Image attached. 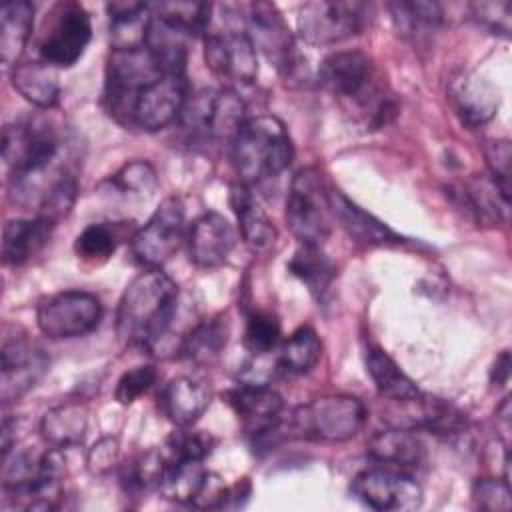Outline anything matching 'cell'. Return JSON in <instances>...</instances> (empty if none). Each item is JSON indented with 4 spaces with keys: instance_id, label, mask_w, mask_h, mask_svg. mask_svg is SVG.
<instances>
[{
    "instance_id": "cell-9",
    "label": "cell",
    "mask_w": 512,
    "mask_h": 512,
    "mask_svg": "<svg viewBox=\"0 0 512 512\" xmlns=\"http://www.w3.org/2000/svg\"><path fill=\"white\" fill-rule=\"evenodd\" d=\"M92 40V20L78 2H58L44 20L36 54L52 68L74 66Z\"/></svg>"
},
{
    "instance_id": "cell-11",
    "label": "cell",
    "mask_w": 512,
    "mask_h": 512,
    "mask_svg": "<svg viewBox=\"0 0 512 512\" xmlns=\"http://www.w3.org/2000/svg\"><path fill=\"white\" fill-rule=\"evenodd\" d=\"M186 232L184 204L178 196H168L152 212L148 222L130 236L134 260L146 270H160L180 248Z\"/></svg>"
},
{
    "instance_id": "cell-39",
    "label": "cell",
    "mask_w": 512,
    "mask_h": 512,
    "mask_svg": "<svg viewBox=\"0 0 512 512\" xmlns=\"http://www.w3.org/2000/svg\"><path fill=\"white\" fill-rule=\"evenodd\" d=\"M164 466H166L164 452H158V450L142 452L120 468V482L124 490L130 494H140L152 486L158 488Z\"/></svg>"
},
{
    "instance_id": "cell-47",
    "label": "cell",
    "mask_w": 512,
    "mask_h": 512,
    "mask_svg": "<svg viewBox=\"0 0 512 512\" xmlns=\"http://www.w3.org/2000/svg\"><path fill=\"white\" fill-rule=\"evenodd\" d=\"M486 160L490 168V176L504 188L510 190V142L508 140H492L488 142L486 150Z\"/></svg>"
},
{
    "instance_id": "cell-6",
    "label": "cell",
    "mask_w": 512,
    "mask_h": 512,
    "mask_svg": "<svg viewBox=\"0 0 512 512\" xmlns=\"http://www.w3.org/2000/svg\"><path fill=\"white\" fill-rule=\"evenodd\" d=\"M320 84L338 98L354 100L370 112V124L382 126L394 114L392 104L374 90V64L360 50L328 54L318 68Z\"/></svg>"
},
{
    "instance_id": "cell-34",
    "label": "cell",
    "mask_w": 512,
    "mask_h": 512,
    "mask_svg": "<svg viewBox=\"0 0 512 512\" xmlns=\"http://www.w3.org/2000/svg\"><path fill=\"white\" fill-rule=\"evenodd\" d=\"M206 476H208V470L204 468L202 462L172 460L166 456V466L158 482V490L168 500L194 506L206 482Z\"/></svg>"
},
{
    "instance_id": "cell-23",
    "label": "cell",
    "mask_w": 512,
    "mask_h": 512,
    "mask_svg": "<svg viewBox=\"0 0 512 512\" xmlns=\"http://www.w3.org/2000/svg\"><path fill=\"white\" fill-rule=\"evenodd\" d=\"M450 98L460 122L468 128H480L490 122L500 106L498 88L474 72L460 74L452 82Z\"/></svg>"
},
{
    "instance_id": "cell-7",
    "label": "cell",
    "mask_w": 512,
    "mask_h": 512,
    "mask_svg": "<svg viewBox=\"0 0 512 512\" xmlns=\"http://www.w3.org/2000/svg\"><path fill=\"white\" fill-rule=\"evenodd\" d=\"M166 72L176 70L166 68L146 46L136 50H112L106 62L102 92V104L108 116L128 128L138 94Z\"/></svg>"
},
{
    "instance_id": "cell-24",
    "label": "cell",
    "mask_w": 512,
    "mask_h": 512,
    "mask_svg": "<svg viewBox=\"0 0 512 512\" xmlns=\"http://www.w3.org/2000/svg\"><path fill=\"white\" fill-rule=\"evenodd\" d=\"M228 202L238 220V230L244 244L254 252H268L278 238V230L254 198L252 190L244 182L230 186Z\"/></svg>"
},
{
    "instance_id": "cell-36",
    "label": "cell",
    "mask_w": 512,
    "mask_h": 512,
    "mask_svg": "<svg viewBox=\"0 0 512 512\" xmlns=\"http://www.w3.org/2000/svg\"><path fill=\"white\" fill-rule=\"evenodd\" d=\"M322 356V342L314 328L300 326L278 350V366L288 374H308Z\"/></svg>"
},
{
    "instance_id": "cell-33",
    "label": "cell",
    "mask_w": 512,
    "mask_h": 512,
    "mask_svg": "<svg viewBox=\"0 0 512 512\" xmlns=\"http://www.w3.org/2000/svg\"><path fill=\"white\" fill-rule=\"evenodd\" d=\"M12 86L34 106L50 110L60 100V84L56 76V68L34 60V62H18L10 72Z\"/></svg>"
},
{
    "instance_id": "cell-3",
    "label": "cell",
    "mask_w": 512,
    "mask_h": 512,
    "mask_svg": "<svg viewBox=\"0 0 512 512\" xmlns=\"http://www.w3.org/2000/svg\"><path fill=\"white\" fill-rule=\"evenodd\" d=\"M292 158V138L284 122L272 114L248 118L230 144L232 166L248 186L280 176Z\"/></svg>"
},
{
    "instance_id": "cell-15",
    "label": "cell",
    "mask_w": 512,
    "mask_h": 512,
    "mask_svg": "<svg viewBox=\"0 0 512 512\" xmlns=\"http://www.w3.org/2000/svg\"><path fill=\"white\" fill-rule=\"evenodd\" d=\"M352 496L364 506L380 512H408L422 506V486L396 468H368L358 472L350 484Z\"/></svg>"
},
{
    "instance_id": "cell-21",
    "label": "cell",
    "mask_w": 512,
    "mask_h": 512,
    "mask_svg": "<svg viewBox=\"0 0 512 512\" xmlns=\"http://www.w3.org/2000/svg\"><path fill=\"white\" fill-rule=\"evenodd\" d=\"M330 204L334 222L358 244L362 246H398L404 244L406 238L392 230L386 222L370 214L368 210L360 208L352 202L342 190L330 188Z\"/></svg>"
},
{
    "instance_id": "cell-5",
    "label": "cell",
    "mask_w": 512,
    "mask_h": 512,
    "mask_svg": "<svg viewBox=\"0 0 512 512\" xmlns=\"http://www.w3.org/2000/svg\"><path fill=\"white\" fill-rule=\"evenodd\" d=\"M246 120L244 100L236 90L222 88L190 94L176 122L190 144L230 146Z\"/></svg>"
},
{
    "instance_id": "cell-29",
    "label": "cell",
    "mask_w": 512,
    "mask_h": 512,
    "mask_svg": "<svg viewBox=\"0 0 512 512\" xmlns=\"http://www.w3.org/2000/svg\"><path fill=\"white\" fill-rule=\"evenodd\" d=\"M286 266L318 302L326 298L336 280V264L320 244H298Z\"/></svg>"
},
{
    "instance_id": "cell-19",
    "label": "cell",
    "mask_w": 512,
    "mask_h": 512,
    "mask_svg": "<svg viewBox=\"0 0 512 512\" xmlns=\"http://www.w3.org/2000/svg\"><path fill=\"white\" fill-rule=\"evenodd\" d=\"M396 404H400V416L390 422L392 426L412 432L426 430L438 436H454L466 428V414L444 398L420 392Z\"/></svg>"
},
{
    "instance_id": "cell-45",
    "label": "cell",
    "mask_w": 512,
    "mask_h": 512,
    "mask_svg": "<svg viewBox=\"0 0 512 512\" xmlns=\"http://www.w3.org/2000/svg\"><path fill=\"white\" fill-rule=\"evenodd\" d=\"M472 500L482 510H510L512 492L506 478H478L472 486Z\"/></svg>"
},
{
    "instance_id": "cell-13",
    "label": "cell",
    "mask_w": 512,
    "mask_h": 512,
    "mask_svg": "<svg viewBox=\"0 0 512 512\" xmlns=\"http://www.w3.org/2000/svg\"><path fill=\"white\" fill-rule=\"evenodd\" d=\"M246 34L256 52H262L284 78L294 80L298 76L302 70V56L296 48L294 34L276 4L252 2L246 14Z\"/></svg>"
},
{
    "instance_id": "cell-49",
    "label": "cell",
    "mask_w": 512,
    "mask_h": 512,
    "mask_svg": "<svg viewBox=\"0 0 512 512\" xmlns=\"http://www.w3.org/2000/svg\"><path fill=\"white\" fill-rule=\"evenodd\" d=\"M508 378H510V352L504 350L496 358V362L490 370V384L492 386H504L508 382Z\"/></svg>"
},
{
    "instance_id": "cell-10",
    "label": "cell",
    "mask_w": 512,
    "mask_h": 512,
    "mask_svg": "<svg viewBox=\"0 0 512 512\" xmlns=\"http://www.w3.org/2000/svg\"><path fill=\"white\" fill-rule=\"evenodd\" d=\"M370 16V6L356 0H314L298 10V34L310 46H332L358 36Z\"/></svg>"
},
{
    "instance_id": "cell-38",
    "label": "cell",
    "mask_w": 512,
    "mask_h": 512,
    "mask_svg": "<svg viewBox=\"0 0 512 512\" xmlns=\"http://www.w3.org/2000/svg\"><path fill=\"white\" fill-rule=\"evenodd\" d=\"M120 244V230L114 222H92L88 224L74 242V252L86 262L108 260Z\"/></svg>"
},
{
    "instance_id": "cell-44",
    "label": "cell",
    "mask_w": 512,
    "mask_h": 512,
    "mask_svg": "<svg viewBox=\"0 0 512 512\" xmlns=\"http://www.w3.org/2000/svg\"><path fill=\"white\" fill-rule=\"evenodd\" d=\"M158 378V370L152 364H142L126 370L114 388V398L120 404H132L136 398H140L144 392H148Z\"/></svg>"
},
{
    "instance_id": "cell-40",
    "label": "cell",
    "mask_w": 512,
    "mask_h": 512,
    "mask_svg": "<svg viewBox=\"0 0 512 512\" xmlns=\"http://www.w3.org/2000/svg\"><path fill=\"white\" fill-rule=\"evenodd\" d=\"M388 10L404 36H412L420 28H436L444 20V10L438 2H390Z\"/></svg>"
},
{
    "instance_id": "cell-50",
    "label": "cell",
    "mask_w": 512,
    "mask_h": 512,
    "mask_svg": "<svg viewBox=\"0 0 512 512\" xmlns=\"http://www.w3.org/2000/svg\"><path fill=\"white\" fill-rule=\"evenodd\" d=\"M16 428H18V420L16 418H12V416H4L2 418V432H0V438H2V458L6 456V454H10V450H12V438H14V432H16Z\"/></svg>"
},
{
    "instance_id": "cell-26",
    "label": "cell",
    "mask_w": 512,
    "mask_h": 512,
    "mask_svg": "<svg viewBox=\"0 0 512 512\" xmlns=\"http://www.w3.org/2000/svg\"><path fill=\"white\" fill-rule=\"evenodd\" d=\"M366 454L386 466V468H396V470H408L416 468L422 464L426 450L416 432L390 426L388 430L376 432L368 444H366Z\"/></svg>"
},
{
    "instance_id": "cell-43",
    "label": "cell",
    "mask_w": 512,
    "mask_h": 512,
    "mask_svg": "<svg viewBox=\"0 0 512 512\" xmlns=\"http://www.w3.org/2000/svg\"><path fill=\"white\" fill-rule=\"evenodd\" d=\"M216 440L204 430H192L190 426H178L166 440V456L172 460H196L204 462L210 456Z\"/></svg>"
},
{
    "instance_id": "cell-28",
    "label": "cell",
    "mask_w": 512,
    "mask_h": 512,
    "mask_svg": "<svg viewBox=\"0 0 512 512\" xmlns=\"http://www.w3.org/2000/svg\"><path fill=\"white\" fill-rule=\"evenodd\" d=\"M110 18V46L112 50H136L146 44L152 24V8L146 2L122 0L106 4Z\"/></svg>"
},
{
    "instance_id": "cell-25",
    "label": "cell",
    "mask_w": 512,
    "mask_h": 512,
    "mask_svg": "<svg viewBox=\"0 0 512 512\" xmlns=\"http://www.w3.org/2000/svg\"><path fill=\"white\" fill-rule=\"evenodd\" d=\"M160 412L178 428L194 426L210 404L208 386L192 376H176L158 394Z\"/></svg>"
},
{
    "instance_id": "cell-32",
    "label": "cell",
    "mask_w": 512,
    "mask_h": 512,
    "mask_svg": "<svg viewBox=\"0 0 512 512\" xmlns=\"http://www.w3.org/2000/svg\"><path fill=\"white\" fill-rule=\"evenodd\" d=\"M88 428V408L82 402H64L50 408L40 422L42 438L54 448L78 446Z\"/></svg>"
},
{
    "instance_id": "cell-27",
    "label": "cell",
    "mask_w": 512,
    "mask_h": 512,
    "mask_svg": "<svg viewBox=\"0 0 512 512\" xmlns=\"http://www.w3.org/2000/svg\"><path fill=\"white\" fill-rule=\"evenodd\" d=\"M54 224L34 218H12L4 224L2 234V260L6 266H22L34 258L50 240Z\"/></svg>"
},
{
    "instance_id": "cell-4",
    "label": "cell",
    "mask_w": 512,
    "mask_h": 512,
    "mask_svg": "<svg viewBox=\"0 0 512 512\" xmlns=\"http://www.w3.org/2000/svg\"><path fill=\"white\" fill-rule=\"evenodd\" d=\"M366 422V406L350 394H324L296 406L282 428L286 436L308 442H346Z\"/></svg>"
},
{
    "instance_id": "cell-18",
    "label": "cell",
    "mask_w": 512,
    "mask_h": 512,
    "mask_svg": "<svg viewBox=\"0 0 512 512\" xmlns=\"http://www.w3.org/2000/svg\"><path fill=\"white\" fill-rule=\"evenodd\" d=\"M188 76L182 72H166L148 84L134 100L128 128L158 132L174 124L188 100Z\"/></svg>"
},
{
    "instance_id": "cell-42",
    "label": "cell",
    "mask_w": 512,
    "mask_h": 512,
    "mask_svg": "<svg viewBox=\"0 0 512 512\" xmlns=\"http://www.w3.org/2000/svg\"><path fill=\"white\" fill-rule=\"evenodd\" d=\"M76 196H78V182H76L74 172H68L62 178H58L44 192V196L38 202L36 216H40V218L52 222L54 226H58V222L64 220L70 214V210L76 202Z\"/></svg>"
},
{
    "instance_id": "cell-20",
    "label": "cell",
    "mask_w": 512,
    "mask_h": 512,
    "mask_svg": "<svg viewBox=\"0 0 512 512\" xmlns=\"http://www.w3.org/2000/svg\"><path fill=\"white\" fill-rule=\"evenodd\" d=\"M238 242L234 226L220 212L200 214L188 230L190 262L198 268L222 266Z\"/></svg>"
},
{
    "instance_id": "cell-48",
    "label": "cell",
    "mask_w": 512,
    "mask_h": 512,
    "mask_svg": "<svg viewBox=\"0 0 512 512\" xmlns=\"http://www.w3.org/2000/svg\"><path fill=\"white\" fill-rule=\"evenodd\" d=\"M118 440L116 438H100L88 452V466L92 472L102 474L108 472L118 462Z\"/></svg>"
},
{
    "instance_id": "cell-37",
    "label": "cell",
    "mask_w": 512,
    "mask_h": 512,
    "mask_svg": "<svg viewBox=\"0 0 512 512\" xmlns=\"http://www.w3.org/2000/svg\"><path fill=\"white\" fill-rule=\"evenodd\" d=\"M110 186L130 200H148L158 190V176L150 162L130 160L110 176Z\"/></svg>"
},
{
    "instance_id": "cell-35",
    "label": "cell",
    "mask_w": 512,
    "mask_h": 512,
    "mask_svg": "<svg viewBox=\"0 0 512 512\" xmlns=\"http://www.w3.org/2000/svg\"><path fill=\"white\" fill-rule=\"evenodd\" d=\"M228 342V324L222 316H212L198 322L182 340L180 352L184 358L198 366L212 364Z\"/></svg>"
},
{
    "instance_id": "cell-22",
    "label": "cell",
    "mask_w": 512,
    "mask_h": 512,
    "mask_svg": "<svg viewBox=\"0 0 512 512\" xmlns=\"http://www.w3.org/2000/svg\"><path fill=\"white\" fill-rule=\"evenodd\" d=\"M452 196L478 224H496L508 218L510 190H504L490 174H474L456 188Z\"/></svg>"
},
{
    "instance_id": "cell-30",
    "label": "cell",
    "mask_w": 512,
    "mask_h": 512,
    "mask_svg": "<svg viewBox=\"0 0 512 512\" xmlns=\"http://www.w3.org/2000/svg\"><path fill=\"white\" fill-rule=\"evenodd\" d=\"M34 26V4L28 0L6 2L0 8V58L2 64L16 66Z\"/></svg>"
},
{
    "instance_id": "cell-17",
    "label": "cell",
    "mask_w": 512,
    "mask_h": 512,
    "mask_svg": "<svg viewBox=\"0 0 512 512\" xmlns=\"http://www.w3.org/2000/svg\"><path fill=\"white\" fill-rule=\"evenodd\" d=\"M224 398L256 442L282 436L284 402L272 386L264 382H240L226 390Z\"/></svg>"
},
{
    "instance_id": "cell-1",
    "label": "cell",
    "mask_w": 512,
    "mask_h": 512,
    "mask_svg": "<svg viewBox=\"0 0 512 512\" xmlns=\"http://www.w3.org/2000/svg\"><path fill=\"white\" fill-rule=\"evenodd\" d=\"M64 132L48 118L36 116L4 126L2 160L8 168L10 198L18 204L40 200L44 192L64 174L72 172L64 166Z\"/></svg>"
},
{
    "instance_id": "cell-41",
    "label": "cell",
    "mask_w": 512,
    "mask_h": 512,
    "mask_svg": "<svg viewBox=\"0 0 512 512\" xmlns=\"http://www.w3.org/2000/svg\"><path fill=\"white\" fill-rule=\"evenodd\" d=\"M280 320L270 310H252L246 318L242 344L252 356L272 352L280 342Z\"/></svg>"
},
{
    "instance_id": "cell-14",
    "label": "cell",
    "mask_w": 512,
    "mask_h": 512,
    "mask_svg": "<svg viewBox=\"0 0 512 512\" xmlns=\"http://www.w3.org/2000/svg\"><path fill=\"white\" fill-rule=\"evenodd\" d=\"M204 62L214 76L228 84H252L258 76V52L246 30L234 26H208Z\"/></svg>"
},
{
    "instance_id": "cell-12",
    "label": "cell",
    "mask_w": 512,
    "mask_h": 512,
    "mask_svg": "<svg viewBox=\"0 0 512 512\" xmlns=\"http://www.w3.org/2000/svg\"><path fill=\"white\" fill-rule=\"evenodd\" d=\"M102 314V302L94 294L84 290H64L38 304L36 324L50 340H70L94 332Z\"/></svg>"
},
{
    "instance_id": "cell-8",
    "label": "cell",
    "mask_w": 512,
    "mask_h": 512,
    "mask_svg": "<svg viewBox=\"0 0 512 512\" xmlns=\"http://www.w3.org/2000/svg\"><path fill=\"white\" fill-rule=\"evenodd\" d=\"M330 184L324 174L306 166L290 182L286 196V226L300 244H320L328 238L334 216L330 204Z\"/></svg>"
},
{
    "instance_id": "cell-31",
    "label": "cell",
    "mask_w": 512,
    "mask_h": 512,
    "mask_svg": "<svg viewBox=\"0 0 512 512\" xmlns=\"http://www.w3.org/2000/svg\"><path fill=\"white\" fill-rule=\"evenodd\" d=\"M366 372L370 374L378 394L390 402L408 400L420 394L416 382L396 364V360L380 346L370 344L366 348Z\"/></svg>"
},
{
    "instance_id": "cell-2",
    "label": "cell",
    "mask_w": 512,
    "mask_h": 512,
    "mask_svg": "<svg viewBox=\"0 0 512 512\" xmlns=\"http://www.w3.org/2000/svg\"><path fill=\"white\" fill-rule=\"evenodd\" d=\"M178 302L176 282L160 270L140 272L122 292L116 334L132 348L152 350L168 332Z\"/></svg>"
},
{
    "instance_id": "cell-46",
    "label": "cell",
    "mask_w": 512,
    "mask_h": 512,
    "mask_svg": "<svg viewBox=\"0 0 512 512\" xmlns=\"http://www.w3.org/2000/svg\"><path fill=\"white\" fill-rule=\"evenodd\" d=\"M472 18L492 34L510 36V24H512V4L508 0L500 2H472L470 6Z\"/></svg>"
},
{
    "instance_id": "cell-16",
    "label": "cell",
    "mask_w": 512,
    "mask_h": 512,
    "mask_svg": "<svg viewBox=\"0 0 512 512\" xmlns=\"http://www.w3.org/2000/svg\"><path fill=\"white\" fill-rule=\"evenodd\" d=\"M0 358V398L4 404L18 400L32 390L50 366L44 348L26 334H16V328L14 334H8V328L4 330Z\"/></svg>"
}]
</instances>
